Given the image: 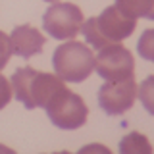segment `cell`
Listing matches in <instances>:
<instances>
[{
    "label": "cell",
    "mask_w": 154,
    "mask_h": 154,
    "mask_svg": "<svg viewBox=\"0 0 154 154\" xmlns=\"http://www.w3.org/2000/svg\"><path fill=\"white\" fill-rule=\"evenodd\" d=\"M139 100H141L143 108L150 116H154V75H148L146 79L139 85Z\"/></svg>",
    "instance_id": "8fae6325"
},
{
    "label": "cell",
    "mask_w": 154,
    "mask_h": 154,
    "mask_svg": "<svg viewBox=\"0 0 154 154\" xmlns=\"http://www.w3.org/2000/svg\"><path fill=\"white\" fill-rule=\"evenodd\" d=\"M12 91L16 100H19L25 108H45L48 100L60 89H64V79L56 73H45L33 67H19L12 75Z\"/></svg>",
    "instance_id": "6da1fadb"
},
{
    "label": "cell",
    "mask_w": 154,
    "mask_h": 154,
    "mask_svg": "<svg viewBox=\"0 0 154 154\" xmlns=\"http://www.w3.org/2000/svg\"><path fill=\"white\" fill-rule=\"evenodd\" d=\"M137 52L143 60L154 62V29L143 31V35L139 37V42H137Z\"/></svg>",
    "instance_id": "7c38bea8"
},
{
    "label": "cell",
    "mask_w": 154,
    "mask_h": 154,
    "mask_svg": "<svg viewBox=\"0 0 154 154\" xmlns=\"http://www.w3.org/2000/svg\"><path fill=\"white\" fill-rule=\"evenodd\" d=\"M83 12L71 2H54L42 16L45 31L56 41H69L81 33Z\"/></svg>",
    "instance_id": "5b68a950"
},
{
    "label": "cell",
    "mask_w": 154,
    "mask_h": 154,
    "mask_svg": "<svg viewBox=\"0 0 154 154\" xmlns=\"http://www.w3.org/2000/svg\"><path fill=\"white\" fill-rule=\"evenodd\" d=\"M46 38L38 29L31 25H17L10 35V45H12V54L19 58H31L42 52Z\"/></svg>",
    "instance_id": "ba28073f"
},
{
    "label": "cell",
    "mask_w": 154,
    "mask_h": 154,
    "mask_svg": "<svg viewBox=\"0 0 154 154\" xmlns=\"http://www.w3.org/2000/svg\"><path fill=\"white\" fill-rule=\"evenodd\" d=\"M12 56V45H10V37L6 33L0 31V71L6 67V64L10 62Z\"/></svg>",
    "instance_id": "4fadbf2b"
},
{
    "label": "cell",
    "mask_w": 154,
    "mask_h": 154,
    "mask_svg": "<svg viewBox=\"0 0 154 154\" xmlns=\"http://www.w3.org/2000/svg\"><path fill=\"white\" fill-rule=\"evenodd\" d=\"M135 27H137V19L123 14L114 4V6L102 10L100 16L87 19L81 25V33L91 46L100 50L106 45H116V42H122L123 38L131 37Z\"/></svg>",
    "instance_id": "7a4b0ae2"
},
{
    "label": "cell",
    "mask_w": 154,
    "mask_h": 154,
    "mask_svg": "<svg viewBox=\"0 0 154 154\" xmlns=\"http://www.w3.org/2000/svg\"><path fill=\"white\" fill-rule=\"evenodd\" d=\"M54 73L67 83H81L93 73L94 56L87 45L79 41H67L60 45L52 54Z\"/></svg>",
    "instance_id": "3957f363"
},
{
    "label": "cell",
    "mask_w": 154,
    "mask_h": 154,
    "mask_svg": "<svg viewBox=\"0 0 154 154\" xmlns=\"http://www.w3.org/2000/svg\"><path fill=\"white\" fill-rule=\"evenodd\" d=\"M116 6L131 17H144L154 21V0H116Z\"/></svg>",
    "instance_id": "9c48e42d"
},
{
    "label": "cell",
    "mask_w": 154,
    "mask_h": 154,
    "mask_svg": "<svg viewBox=\"0 0 154 154\" xmlns=\"http://www.w3.org/2000/svg\"><path fill=\"white\" fill-rule=\"evenodd\" d=\"M139 85L135 79L106 81L98 89V104L108 116H122L135 104Z\"/></svg>",
    "instance_id": "52a82bcc"
},
{
    "label": "cell",
    "mask_w": 154,
    "mask_h": 154,
    "mask_svg": "<svg viewBox=\"0 0 154 154\" xmlns=\"http://www.w3.org/2000/svg\"><path fill=\"white\" fill-rule=\"evenodd\" d=\"M45 110L50 123H54L60 129H67V131L79 129L87 122V116H89V108H87L85 100L79 94L71 93L67 87L60 89L48 100Z\"/></svg>",
    "instance_id": "277c9868"
},
{
    "label": "cell",
    "mask_w": 154,
    "mask_h": 154,
    "mask_svg": "<svg viewBox=\"0 0 154 154\" xmlns=\"http://www.w3.org/2000/svg\"><path fill=\"white\" fill-rule=\"evenodd\" d=\"M46 2H56V0H46Z\"/></svg>",
    "instance_id": "9a60e30c"
},
{
    "label": "cell",
    "mask_w": 154,
    "mask_h": 154,
    "mask_svg": "<svg viewBox=\"0 0 154 154\" xmlns=\"http://www.w3.org/2000/svg\"><path fill=\"white\" fill-rule=\"evenodd\" d=\"M14 96V91H12V83L4 77L2 73H0V110L6 108V106L10 104V100H12Z\"/></svg>",
    "instance_id": "5bb4252c"
},
{
    "label": "cell",
    "mask_w": 154,
    "mask_h": 154,
    "mask_svg": "<svg viewBox=\"0 0 154 154\" xmlns=\"http://www.w3.org/2000/svg\"><path fill=\"white\" fill-rule=\"evenodd\" d=\"M119 152H129V154H137V152H144L150 154L152 146L148 143V139L139 131H131L129 135H125L123 141L119 143Z\"/></svg>",
    "instance_id": "30bf717a"
},
{
    "label": "cell",
    "mask_w": 154,
    "mask_h": 154,
    "mask_svg": "<svg viewBox=\"0 0 154 154\" xmlns=\"http://www.w3.org/2000/svg\"><path fill=\"white\" fill-rule=\"evenodd\" d=\"M94 69L104 81H122L135 75L133 54L119 42L106 45L94 58Z\"/></svg>",
    "instance_id": "8992f818"
}]
</instances>
